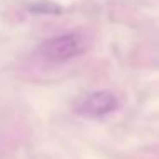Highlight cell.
<instances>
[{"label":"cell","instance_id":"6da1fadb","mask_svg":"<svg viewBox=\"0 0 159 159\" xmlns=\"http://www.w3.org/2000/svg\"><path fill=\"white\" fill-rule=\"evenodd\" d=\"M86 50V45L77 34H65V36H57L52 38L50 41L43 43L39 53L43 58L52 60V62H63L72 57L79 55Z\"/></svg>","mask_w":159,"mask_h":159},{"label":"cell","instance_id":"7a4b0ae2","mask_svg":"<svg viewBox=\"0 0 159 159\" xmlns=\"http://www.w3.org/2000/svg\"><path fill=\"white\" fill-rule=\"evenodd\" d=\"M118 106V99L110 91H98L87 96L77 104V113L86 118H101L104 115L115 111Z\"/></svg>","mask_w":159,"mask_h":159},{"label":"cell","instance_id":"3957f363","mask_svg":"<svg viewBox=\"0 0 159 159\" xmlns=\"http://www.w3.org/2000/svg\"><path fill=\"white\" fill-rule=\"evenodd\" d=\"M34 12H46V14H58L60 9L55 4H36V7H31Z\"/></svg>","mask_w":159,"mask_h":159}]
</instances>
